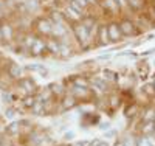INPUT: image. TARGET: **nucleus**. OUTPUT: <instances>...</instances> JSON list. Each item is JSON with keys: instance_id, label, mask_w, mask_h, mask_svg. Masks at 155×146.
<instances>
[{"instance_id": "nucleus-1", "label": "nucleus", "mask_w": 155, "mask_h": 146, "mask_svg": "<svg viewBox=\"0 0 155 146\" xmlns=\"http://www.w3.org/2000/svg\"><path fill=\"white\" fill-rule=\"evenodd\" d=\"M74 31H76V36H78V39H79V42H81L82 45H85V44L88 42V36H90V33L84 28L82 25H78L76 28H74Z\"/></svg>"}, {"instance_id": "nucleus-2", "label": "nucleus", "mask_w": 155, "mask_h": 146, "mask_svg": "<svg viewBox=\"0 0 155 146\" xmlns=\"http://www.w3.org/2000/svg\"><path fill=\"white\" fill-rule=\"evenodd\" d=\"M107 34H109V37L112 39V41H118L120 36H121L123 33H121V30H120L115 23H112L110 26H107Z\"/></svg>"}, {"instance_id": "nucleus-3", "label": "nucleus", "mask_w": 155, "mask_h": 146, "mask_svg": "<svg viewBox=\"0 0 155 146\" xmlns=\"http://www.w3.org/2000/svg\"><path fill=\"white\" fill-rule=\"evenodd\" d=\"M120 30H121L123 34H134V33H135V28H134L132 22H129V20H124V22L120 25Z\"/></svg>"}, {"instance_id": "nucleus-4", "label": "nucleus", "mask_w": 155, "mask_h": 146, "mask_svg": "<svg viewBox=\"0 0 155 146\" xmlns=\"http://www.w3.org/2000/svg\"><path fill=\"white\" fill-rule=\"evenodd\" d=\"M9 75H11V76H14V78H20V75H22V69L19 67V65L12 64L11 67H9Z\"/></svg>"}, {"instance_id": "nucleus-5", "label": "nucleus", "mask_w": 155, "mask_h": 146, "mask_svg": "<svg viewBox=\"0 0 155 146\" xmlns=\"http://www.w3.org/2000/svg\"><path fill=\"white\" fill-rule=\"evenodd\" d=\"M39 30H41L42 33H50L51 30H53V26H51L47 20H41L39 22Z\"/></svg>"}, {"instance_id": "nucleus-6", "label": "nucleus", "mask_w": 155, "mask_h": 146, "mask_svg": "<svg viewBox=\"0 0 155 146\" xmlns=\"http://www.w3.org/2000/svg\"><path fill=\"white\" fill-rule=\"evenodd\" d=\"M81 25H82L84 28H85V30L90 33V31H92V28H93V25H95V20H93V19H85Z\"/></svg>"}, {"instance_id": "nucleus-7", "label": "nucleus", "mask_w": 155, "mask_h": 146, "mask_svg": "<svg viewBox=\"0 0 155 146\" xmlns=\"http://www.w3.org/2000/svg\"><path fill=\"white\" fill-rule=\"evenodd\" d=\"M137 146H153V144H152L150 138H147V137H141V138L137 141Z\"/></svg>"}, {"instance_id": "nucleus-8", "label": "nucleus", "mask_w": 155, "mask_h": 146, "mask_svg": "<svg viewBox=\"0 0 155 146\" xmlns=\"http://www.w3.org/2000/svg\"><path fill=\"white\" fill-rule=\"evenodd\" d=\"M99 36H101V42L102 44H107L109 42V36H107V28H104V26H102V28L99 30Z\"/></svg>"}, {"instance_id": "nucleus-9", "label": "nucleus", "mask_w": 155, "mask_h": 146, "mask_svg": "<svg viewBox=\"0 0 155 146\" xmlns=\"http://www.w3.org/2000/svg\"><path fill=\"white\" fill-rule=\"evenodd\" d=\"M127 3L130 5L134 9H140L143 6V0H127Z\"/></svg>"}, {"instance_id": "nucleus-10", "label": "nucleus", "mask_w": 155, "mask_h": 146, "mask_svg": "<svg viewBox=\"0 0 155 146\" xmlns=\"http://www.w3.org/2000/svg\"><path fill=\"white\" fill-rule=\"evenodd\" d=\"M28 70H36V72H41L42 75H47V69L42 67V65H28Z\"/></svg>"}, {"instance_id": "nucleus-11", "label": "nucleus", "mask_w": 155, "mask_h": 146, "mask_svg": "<svg viewBox=\"0 0 155 146\" xmlns=\"http://www.w3.org/2000/svg\"><path fill=\"white\" fill-rule=\"evenodd\" d=\"M74 106V100L73 98H65V101H64V107L65 109H70Z\"/></svg>"}, {"instance_id": "nucleus-12", "label": "nucleus", "mask_w": 155, "mask_h": 146, "mask_svg": "<svg viewBox=\"0 0 155 146\" xmlns=\"http://www.w3.org/2000/svg\"><path fill=\"white\" fill-rule=\"evenodd\" d=\"M42 48H44V44L42 42H39V41H36L34 42V47H33V50H34V53L37 55L39 51H42Z\"/></svg>"}, {"instance_id": "nucleus-13", "label": "nucleus", "mask_w": 155, "mask_h": 146, "mask_svg": "<svg viewBox=\"0 0 155 146\" xmlns=\"http://www.w3.org/2000/svg\"><path fill=\"white\" fill-rule=\"evenodd\" d=\"M88 146H109L106 141H102V140H93V141H90Z\"/></svg>"}, {"instance_id": "nucleus-14", "label": "nucleus", "mask_w": 155, "mask_h": 146, "mask_svg": "<svg viewBox=\"0 0 155 146\" xmlns=\"http://www.w3.org/2000/svg\"><path fill=\"white\" fill-rule=\"evenodd\" d=\"M71 2H73V3H76V5L79 6L81 9L87 6V0H71Z\"/></svg>"}, {"instance_id": "nucleus-15", "label": "nucleus", "mask_w": 155, "mask_h": 146, "mask_svg": "<svg viewBox=\"0 0 155 146\" xmlns=\"http://www.w3.org/2000/svg\"><path fill=\"white\" fill-rule=\"evenodd\" d=\"M2 34H5L6 39H9L11 37V30L8 28V26H2Z\"/></svg>"}, {"instance_id": "nucleus-16", "label": "nucleus", "mask_w": 155, "mask_h": 146, "mask_svg": "<svg viewBox=\"0 0 155 146\" xmlns=\"http://www.w3.org/2000/svg\"><path fill=\"white\" fill-rule=\"evenodd\" d=\"M17 131V123H12L9 127H8V132H16Z\"/></svg>"}, {"instance_id": "nucleus-17", "label": "nucleus", "mask_w": 155, "mask_h": 146, "mask_svg": "<svg viewBox=\"0 0 155 146\" xmlns=\"http://www.w3.org/2000/svg\"><path fill=\"white\" fill-rule=\"evenodd\" d=\"M124 146H134L132 140H130V138H126V140H124Z\"/></svg>"}, {"instance_id": "nucleus-18", "label": "nucleus", "mask_w": 155, "mask_h": 146, "mask_svg": "<svg viewBox=\"0 0 155 146\" xmlns=\"http://www.w3.org/2000/svg\"><path fill=\"white\" fill-rule=\"evenodd\" d=\"M95 84H96V86H98L99 89H104V87H106V84L102 83V81H95Z\"/></svg>"}, {"instance_id": "nucleus-19", "label": "nucleus", "mask_w": 155, "mask_h": 146, "mask_svg": "<svg viewBox=\"0 0 155 146\" xmlns=\"http://www.w3.org/2000/svg\"><path fill=\"white\" fill-rule=\"evenodd\" d=\"M74 146H88V141H78Z\"/></svg>"}, {"instance_id": "nucleus-20", "label": "nucleus", "mask_w": 155, "mask_h": 146, "mask_svg": "<svg viewBox=\"0 0 155 146\" xmlns=\"http://www.w3.org/2000/svg\"><path fill=\"white\" fill-rule=\"evenodd\" d=\"M71 137H73V134H71V132H68V134L65 135V138H71Z\"/></svg>"}, {"instance_id": "nucleus-21", "label": "nucleus", "mask_w": 155, "mask_h": 146, "mask_svg": "<svg viewBox=\"0 0 155 146\" xmlns=\"http://www.w3.org/2000/svg\"><path fill=\"white\" fill-rule=\"evenodd\" d=\"M2 36H3V34H2V28H0V37H2Z\"/></svg>"}]
</instances>
